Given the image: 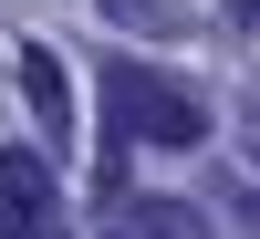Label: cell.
Instances as JSON below:
<instances>
[{
  "instance_id": "3957f363",
  "label": "cell",
  "mask_w": 260,
  "mask_h": 239,
  "mask_svg": "<svg viewBox=\"0 0 260 239\" xmlns=\"http://www.w3.org/2000/svg\"><path fill=\"white\" fill-rule=\"evenodd\" d=\"M21 94H31V115L52 125V135H73V73H62V52L21 42Z\"/></svg>"
},
{
  "instance_id": "7a4b0ae2",
  "label": "cell",
  "mask_w": 260,
  "mask_h": 239,
  "mask_svg": "<svg viewBox=\"0 0 260 239\" xmlns=\"http://www.w3.org/2000/svg\"><path fill=\"white\" fill-rule=\"evenodd\" d=\"M42 219H52V166L42 156H0V239H42Z\"/></svg>"
},
{
  "instance_id": "277c9868",
  "label": "cell",
  "mask_w": 260,
  "mask_h": 239,
  "mask_svg": "<svg viewBox=\"0 0 260 239\" xmlns=\"http://www.w3.org/2000/svg\"><path fill=\"white\" fill-rule=\"evenodd\" d=\"M115 239H208L187 198H115Z\"/></svg>"
},
{
  "instance_id": "5b68a950",
  "label": "cell",
  "mask_w": 260,
  "mask_h": 239,
  "mask_svg": "<svg viewBox=\"0 0 260 239\" xmlns=\"http://www.w3.org/2000/svg\"><path fill=\"white\" fill-rule=\"evenodd\" d=\"M115 21H125V31H187L177 0H115Z\"/></svg>"
},
{
  "instance_id": "6da1fadb",
  "label": "cell",
  "mask_w": 260,
  "mask_h": 239,
  "mask_svg": "<svg viewBox=\"0 0 260 239\" xmlns=\"http://www.w3.org/2000/svg\"><path fill=\"white\" fill-rule=\"evenodd\" d=\"M104 125H115V146H208V104L187 94V83H156L146 62H104Z\"/></svg>"
}]
</instances>
